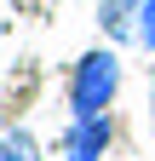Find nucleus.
Listing matches in <instances>:
<instances>
[{
    "label": "nucleus",
    "mask_w": 155,
    "mask_h": 161,
    "mask_svg": "<svg viewBox=\"0 0 155 161\" xmlns=\"http://www.w3.org/2000/svg\"><path fill=\"white\" fill-rule=\"evenodd\" d=\"M115 92H121V58L115 52H86L69 75V121L81 115H109Z\"/></svg>",
    "instance_id": "f257e3e1"
},
{
    "label": "nucleus",
    "mask_w": 155,
    "mask_h": 161,
    "mask_svg": "<svg viewBox=\"0 0 155 161\" xmlns=\"http://www.w3.org/2000/svg\"><path fill=\"white\" fill-rule=\"evenodd\" d=\"M109 115H81V121H69V132H63V155L69 161H98L109 150Z\"/></svg>",
    "instance_id": "f03ea898"
},
{
    "label": "nucleus",
    "mask_w": 155,
    "mask_h": 161,
    "mask_svg": "<svg viewBox=\"0 0 155 161\" xmlns=\"http://www.w3.org/2000/svg\"><path fill=\"white\" fill-rule=\"evenodd\" d=\"M138 12H144V0H104L98 23H104L109 40H115V35H126V29H132V17H138Z\"/></svg>",
    "instance_id": "7ed1b4c3"
},
{
    "label": "nucleus",
    "mask_w": 155,
    "mask_h": 161,
    "mask_svg": "<svg viewBox=\"0 0 155 161\" xmlns=\"http://www.w3.org/2000/svg\"><path fill=\"white\" fill-rule=\"evenodd\" d=\"M0 161H40V155H35V144H29L23 132H12L6 144H0Z\"/></svg>",
    "instance_id": "20e7f679"
},
{
    "label": "nucleus",
    "mask_w": 155,
    "mask_h": 161,
    "mask_svg": "<svg viewBox=\"0 0 155 161\" xmlns=\"http://www.w3.org/2000/svg\"><path fill=\"white\" fill-rule=\"evenodd\" d=\"M138 40L155 52V0H144V12H138Z\"/></svg>",
    "instance_id": "39448f33"
}]
</instances>
